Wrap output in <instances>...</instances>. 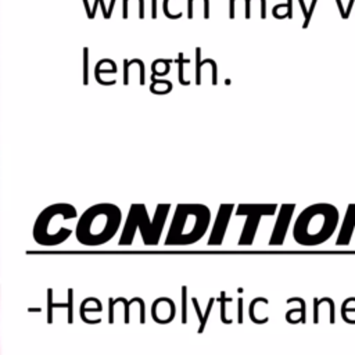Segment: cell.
<instances>
[{
    "instance_id": "e0dca14e",
    "label": "cell",
    "mask_w": 355,
    "mask_h": 355,
    "mask_svg": "<svg viewBox=\"0 0 355 355\" xmlns=\"http://www.w3.org/2000/svg\"><path fill=\"white\" fill-rule=\"evenodd\" d=\"M189 19L193 18V0H189V11H187Z\"/></svg>"
},
{
    "instance_id": "4fadbf2b",
    "label": "cell",
    "mask_w": 355,
    "mask_h": 355,
    "mask_svg": "<svg viewBox=\"0 0 355 355\" xmlns=\"http://www.w3.org/2000/svg\"><path fill=\"white\" fill-rule=\"evenodd\" d=\"M179 82L182 85H189V80L183 79V53H179Z\"/></svg>"
},
{
    "instance_id": "8fae6325",
    "label": "cell",
    "mask_w": 355,
    "mask_h": 355,
    "mask_svg": "<svg viewBox=\"0 0 355 355\" xmlns=\"http://www.w3.org/2000/svg\"><path fill=\"white\" fill-rule=\"evenodd\" d=\"M216 301L220 302V319H222V323L230 324L233 320L229 319V318H226V302H230L232 298H229V297L226 298V293L222 291V293H220V298L216 300Z\"/></svg>"
},
{
    "instance_id": "5b68a950",
    "label": "cell",
    "mask_w": 355,
    "mask_h": 355,
    "mask_svg": "<svg viewBox=\"0 0 355 355\" xmlns=\"http://www.w3.org/2000/svg\"><path fill=\"white\" fill-rule=\"evenodd\" d=\"M76 218V209L68 204H55L43 209L33 226V239L40 245H57L65 241L71 229L65 222Z\"/></svg>"
},
{
    "instance_id": "8992f818",
    "label": "cell",
    "mask_w": 355,
    "mask_h": 355,
    "mask_svg": "<svg viewBox=\"0 0 355 355\" xmlns=\"http://www.w3.org/2000/svg\"><path fill=\"white\" fill-rule=\"evenodd\" d=\"M276 209V204H240L236 208V215H244L245 222L239 237V245H251L255 240L261 218L275 215Z\"/></svg>"
},
{
    "instance_id": "30bf717a",
    "label": "cell",
    "mask_w": 355,
    "mask_h": 355,
    "mask_svg": "<svg viewBox=\"0 0 355 355\" xmlns=\"http://www.w3.org/2000/svg\"><path fill=\"white\" fill-rule=\"evenodd\" d=\"M191 302H193V305H194V309H196V313H197V316H198V322H200L198 334H201V333L204 331V329H205V324H207V322H208V318H209V315H211V309H212V306H214L215 298H214V297H211V298H209V301H208V305H207V311H205V315L201 312V309H200V304H198V300H197L196 297H193V298H191Z\"/></svg>"
},
{
    "instance_id": "5bb4252c",
    "label": "cell",
    "mask_w": 355,
    "mask_h": 355,
    "mask_svg": "<svg viewBox=\"0 0 355 355\" xmlns=\"http://www.w3.org/2000/svg\"><path fill=\"white\" fill-rule=\"evenodd\" d=\"M316 1H318V0H312V3H311L308 15H306V18H305V22L302 24V28H304V29L308 28V25H309V19H311V17H312V12H313V8H315V6H316Z\"/></svg>"
},
{
    "instance_id": "ba28073f",
    "label": "cell",
    "mask_w": 355,
    "mask_h": 355,
    "mask_svg": "<svg viewBox=\"0 0 355 355\" xmlns=\"http://www.w3.org/2000/svg\"><path fill=\"white\" fill-rule=\"evenodd\" d=\"M234 209L233 204H222L219 207V211L216 214L214 226L211 229L209 233V239H208V245H220L223 243L225 239V233L227 230L229 226V220L232 216V212Z\"/></svg>"
},
{
    "instance_id": "9a60e30c",
    "label": "cell",
    "mask_w": 355,
    "mask_h": 355,
    "mask_svg": "<svg viewBox=\"0 0 355 355\" xmlns=\"http://www.w3.org/2000/svg\"><path fill=\"white\" fill-rule=\"evenodd\" d=\"M196 61H197V78H196V83L200 85V65H201V61H200V47L196 49Z\"/></svg>"
},
{
    "instance_id": "d6986e66",
    "label": "cell",
    "mask_w": 355,
    "mask_h": 355,
    "mask_svg": "<svg viewBox=\"0 0 355 355\" xmlns=\"http://www.w3.org/2000/svg\"><path fill=\"white\" fill-rule=\"evenodd\" d=\"M354 1H355V0H349L348 8H347V11H345V19L349 17V12H351V8H352V6H354Z\"/></svg>"
},
{
    "instance_id": "3957f363",
    "label": "cell",
    "mask_w": 355,
    "mask_h": 355,
    "mask_svg": "<svg viewBox=\"0 0 355 355\" xmlns=\"http://www.w3.org/2000/svg\"><path fill=\"white\" fill-rule=\"evenodd\" d=\"M211 222V211L202 204H179L165 237V245H190L200 241Z\"/></svg>"
},
{
    "instance_id": "52a82bcc",
    "label": "cell",
    "mask_w": 355,
    "mask_h": 355,
    "mask_svg": "<svg viewBox=\"0 0 355 355\" xmlns=\"http://www.w3.org/2000/svg\"><path fill=\"white\" fill-rule=\"evenodd\" d=\"M294 209H295V204H283L280 207L277 219L275 222V226H273L269 243H268L269 245H282L284 243Z\"/></svg>"
},
{
    "instance_id": "7a4b0ae2",
    "label": "cell",
    "mask_w": 355,
    "mask_h": 355,
    "mask_svg": "<svg viewBox=\"0 0 355 355\" xmlns=\"http://www.w3.org/2000/svg\"><path fill=\"white\" fill-rule=\"evenodd\" d=\"M122 222L121 209L114 204L87 208L78 220L76 239L83 245H101L110 241Z\"/></svg>"
},
{
    "instance_id": "6da1fadb",
    "label": "cell",
    "mask_w": 355,
    "mask_h": 355,
    "mask_svg": "<svg viewBox=\"0 0 355 355\" xmlns=\"http://www.w3.org/2000/svg\"><path fill=\"white\" fill-rule=\"evenodd\" d=\"M338 219V211L331 204L319 202L309 205L297 216L293 237L298 244L306 247L323 244L336 232Z\"/></svg>"
},
{
    "instance_id": "7c38bea8",
    "label": "cell",
    "mask_w": 355,
    "mask_h": 355,
    "mask_svg": "<svg viewBox=\"0 0 355 355\" xmlns=\"http://www.w3.org/2000/svg\"><path fill=\"white\" fill-rule=\"evenodd\" d=\"M187 287L183 286L182 287V323L186 324L187 323Z\"/></svg>"
},
{
    "instance_id": "277c9868",
    "label": "cell",
    "mask_w": 355,
    "mask_h": 355,
    "mask_svg": "<svg viewBox=\"0 0 355 355\" xmlns=\"http://www.w3.org/2000/svg\"><path fill=\"white\" fill-rule=\"evenodd\" d=\"M171 209L169 204H159L155 209L154 219L150 220L147 209L143 204H135L130 207L128 219L123 226L122 236L119 239L121 245H129L133 241L136 229H140L141 239L146 245H155L159 241L168 212Z\"/></svg>"
},
{
    "instance_id": "ac0fdd59",
    "label": "cell",
    "mask_w": 355,
    "mask_h": 355,
    "mask_svg": "<svg viewBox=\"0 0 355 355\" xmlns=\"http://www.w3.org/2000/svg\"><path fill=\"white\" fill-rule=\"evenodd\" d=\"M250 3H251V0H245V18L248 19L250 18Z\"/></svg>"
},
{
    "instance_id": "2e32d148",
    "label": "cell",
    "mask_w": 355,
    "mask_h": 355,
    "mask_svg": "<svg viewBox=\"0 0 355 355\" xmlns=\"http://www.w3.org/2000/svg\"><path fill=\"white\" fill-rule=\"evenodd\" d=\"M237 319L239 323H243V298L237 300Z\"/></svg>"
},
{
    "instance_id": "9c48e42d",
    "label": "cell",
    "mask_w": 355,
    "mask_h": 355,
    "mask_svg": "<svg viewBox=\"0 0 355 355\" xmlns=\"http://www.w3.org/2000/svg\"><path fill=\"white\" fill-rule=\"evenodd\" d=\"M355 229V204H349L347 207L338 236L336 239L337 245H348L352 237V232Z\"/></svg>"
}]
</instances>
